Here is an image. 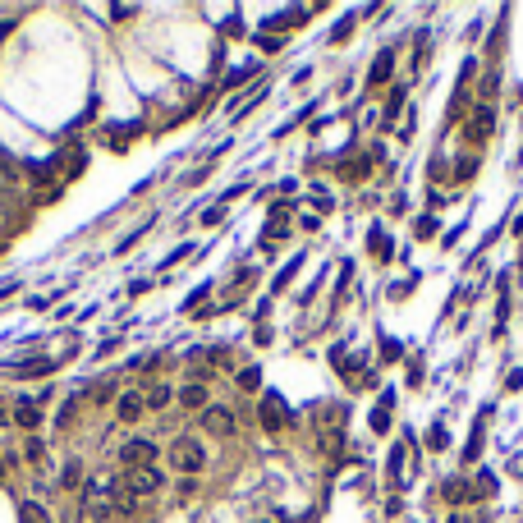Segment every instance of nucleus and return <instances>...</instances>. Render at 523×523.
I'll return each mask as SVG.
<instances>
[{
    "instance_id": "5",
    "label": "nucleus",
    "mask_w": 523,
    "mask_h": 523,
    "mask_svg": "<svg viewBox=\"0 0 523 523\" xmlns=\"http://www.w3.org/2000/svg\"><path fill=\"white\" fill-rule=\"evenodd\" d=\"M202 427H207L211 436H229L234 432V414L220 409V404H211V409H202Z\"/></svg>"
},
{
    "instance_id": "19",
    "label": "nucleus",
    "mask_w": 523,
    "mask_h": 523,
    "mask_svg": "<svg viewBox=\"0 0 523 523\" xmlns=\"http://www.w3.org/2000/svg\"><path fill=\"white\" fill-rule=\"evenodd\" d=\"M23 455H28V464H42L46 450H42V441H28V450H23Z\"/></svg>"
},
{
    "instance_id": "7",
    "label": "nucleus",
    "mask_w": 523,
    "mask_h": 523,
    "mask_svg": "<svg viewBox=\"0 0 523 523\" xmlns=\"http://www.w3.org/2000/svg\"><path fill=\"white\" fill-rule=\"evenodd\" d=\"M14 423L33 432V427H42V409H37L33 400H19V404H14Z\"/></svg>"
},
{
    "instance_id": "17",
    "label": "nucleus",
    "mask_w": 523,
    "mask_h": 523,
    "mask_svg": "<svg viewBox=\"0 0 523 523\" xmlns=\"http://www.w3.org/2000/svg\"><path fill=\"white\" fill-rule=\"evenodd\" d=\"M446 441H450V436H446V427H441V423L427 432V446H432V450H446Z\"/></svg>"
},
{
    "instance_id": "23",
    "label": "nucleus",
    "mask_w": 523,
    "mask_h": 523,
    "mask_svg": "<svg viewBox=\"0 0 523 523\" xmlns=\"http://www.w3.org/2000/svg\"><path fill=\"white\" fill-rule=\"evenodd\" d=\"M0 252H5V243H0Z\"/></svg>"
},
{
    "instance_id": "10",
    "label": "nucleus",
    "mask_w": 523,
    "mask_h": 523,
    "mask_svg": "<svg viewBox=\"0 0 523 523\" xmlns=\"http://www.w3.org/2000/svg\"><path fill=\"white\" fill-rule=\"evenodd\" d=\"M179 404H184V409H207V386H184V391H179Z\"/></svg>"
},
{
    "instance_id": "15",
    "label": "nucleus",
    "mask_w": 523,
    "mask_h": 523,
    "mask_svg": "<svg viewBox=\"0 0 523 523\" xmlns=\"http://www.w3.org/2000/svg\"><path fill=\"white\" fill-rule=\"evenodd\" d=\"M83 165H87V152H69V156H65V179L83 174Z\"/></svg>"
},
{
    "instance_id": "20",
    "label": "nucleus",
    "mask_w": 523,
    "mask_h": 523,
    "mask_svg": "<svg viewBox=\"0 0 523 523\" xmlns=\"http://www.w3.org/2000/svg\"><path fill=\"white\" fill-rule=\"evenodd\" d=\"M78 478H83V469H78V459H74V464H69V469H65V487H74Z\"/></svg>"
},
{
    "instance_id": "18",
    "label": "nucleus",
    "mask_w": 523,
    "mask_h": 523,
    "mask_svg": "<svg viewBox=\"0 0 523 523\" xmlns=\"http://www.w3.org/2000/svg\"><path fill=\"white\" fill-rule=\"evenodd\" d=\"M239 386H243V391H252V386H262V372H257V367H243V372H239Z\"/></svg>"
},
{
    "instance_id": "6",
    "label": "nucleus",
    "mask_w": 523,
    "mask_h": 523,
    "mask_svg": "<svg viewBox=\"0 0 523 523\" xmlns=\"http://www.w3.org/2000/svg\"><path fill=\"white\" fill-rule=\"evenodd\" d=\"M491 124H496V115H491V106H478V110H473V120H469V133H464V138H469V142H487Z\"/></svg>"
},
{
    "instance_id": "16",
    "label": "nucleus",
    "mask_w": 523,
    "mask_h": 523,
    "mask_svg": "<svg viewBox=\"0 0 523 523\" xmlns=\"http://www.w3.org/2000/svg\"><path fill=\"white\" fill-rule=\"evenodd\" d=\"M294 23H303V10H289V14H275L266 28H294Z\"/></svg>"
},
{
    "instance_id": "9",
    "label": "nucleus",
    "mask_w": 523,
    "mask_h": 523,
    "mask_svg": "<svg viewBox=\"0 0 523 523\" xmlns=\"http://www.w3.org/2000/svg\"><path fill=\"white\" fill-rule=\"evenodd\" d=\"M142 409H147V404H142V395H120V423H138V414Z\"/></svg>"
},
{
    "instance_id": "4",
    "label": "nucleus",
    "mask_w": 523,
    "mask_h": 523,
    "mask_svg": "<svg viewBox=\"0 0 523 523\" xmlns=\"http://www.w3.org/2000/svg\"><path fill=\"white\" fill-rule=\"evenodd\" d=\"M129 496H152V491H161V473L156 469H129V478L120 482Z\"/></svg>"
},
{
    "instance_id": "21",
    "label": "nucleus",
    "mask_w": 523,
    "mask_h": 523,
    "mask_svg": "<svg viewBox=\"0 0 523 523\" xmlns=\"http://www.w3.org/2000/svg\"><path fill=\"white\" fill-rule=\"evenodd\" d=\"M220 207H225V202H216V207H207V211H202V220H207V225H216V220H220Z\"/></svg>"
},
{
    "instance_id": "11",
    "label": "nucleus",
    "mask_w": 523,
    "mask_h": 523,
    "mask_svg": "<svg viewBox=\"0 0 523 523\" xmlns=\"http://www.w3.org/2000/svg\"><path fill=\"white\" fill-rule=\"evenodd\" d=\"M51 367H55L51 358H33V363H14L10 372H14V377H42V372H51Z\"/></svg>"
},
{
    "instance_id": "22",
    "label": "nucleus",
    "mask_w": 523,
    "mask_h": 523,
    "mask_svg": "<svg viewBox=\"0 0 523 523\" xmlns=\"http://www.w3.org/2000/svg\"><path fill=\"white\" fill-rule=\"evenodd\" d=\"M257 523H280V519H257Z\"/></svg>"
},
{
    "instance_id": "13",
    "label": "nucleus",
    "mask_w": 523,
    "mask_h": 523,
    "mask_svg": "<svg viewBox=\"0 0 523 523\" xmlns=\"http://www.w3.org/2000/svg\"><path fill=\"white\" fill-rule=\"evenodd\" d=\"M19 523H51V519H46L33 501H23V505H19Z\"/></svg>"
},
{
    "instance_id": "12",
    "label": "nucleus",
    "mask_w": 523,
    "mask_h": 523,
    "mask_svg": "<svg viewBox=\"0 0 523 523\" xmlns=\"http://www.w3.org/2000/svg\"><path fill=\"white\" fill-rule=\"evenodd\" d=\"M142 404H147V409H165V404H170V386H152V391L142 395Z\"/></svg>"
},
{
    "instance_id": "3",
    "label": "nucleus",
    "mask_w": 523,
    "mask_h": 523,
    "mask_svg": "<svg viewBox=\"0 0 523 523\" xmlns=\"http://www.w3.org/2000/svg\"><path fill=\"white\" fill-rule=\"evenodd\" d=\"M120 464H129V469H152L156 464V446L147 441V436H133V441L120 446Z\"/></svg>"
},
{
    "instance_id": "24",
    "label": "nucleus",
    "mask_w": 523,
    "mask_h": 523,
    "mask_svg": "<svg viewBox=\"0 0 523 523\" xmlns=\"http://www.w3.org/2000/svg\"><path fill=\"white\" fill-rule=\"evenodd\" d=\"M0 473H5V469H0Z\"/></svg>"
},
{
    "instance_id": "14",
    "label": "nucleus",
    "mask_w": 523,
    "mask_h": 523,
    "mask_svg": "<svg viewBox=\"0 0 523 523\" xmlns=\"http://www.w3.org/2000/svg\"><path fill=\"white\" fill-rule=\"evenodd\" d=\"M446 496H450V501H455V505H464V501H469V496H473V491H469V482H446Z\"/></svg>"
},
{
    "instance_id": "8",
    "label": "nucleus",
    "mask_w": 523,
    "mask_h": 523,
    "mask_svg": "<svg viewBox=\"0 0 523 523\" xmlns=\"http://www.w3.org/2000/svg\"><path fill=\"white\" fill-rule=\"evenodd\" d=\"M391 69H395V51H381L377 60H372V69H367V83H386Z\"/></svg>"
},
{
    "instance_id": "2",
    "label": "nucleus",
    "mask_w": 523,
    "mask_h": 523,
    "mask_svg": "<svg viewBox=\"0 0 523 523\" xmlns=\"http://www.w3.org/2000/svg\"><path fill=\"white\" fill-rule=\"evenodd\" d=\"M289 423H294L289 404H285L275 391H266V395H262V427H266V432H285Z\"/></svg>"
},
{
    "instance_id": "1",
    "label": "nucleus",
    "mask_w": 523,
    "mask_h": 523,
    "mask_svg": "<svg viewBox=\"0 0 523 523\" xmlns=\"http://www.w3.org/2000/svg\"><path fill=\"white\" fill-rule=\"evenodd\" d=\"M170 464L193 478V473L207 469V450H202V441H193V436H174L170 441Z\"/></svg>"
}]
</instances>
